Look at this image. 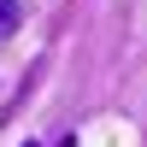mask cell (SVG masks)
<instances>
[{
	"mask_svg": "<svg viewBox=\"0 0 147 147\" xmlns=\"http://www.w3.org/2000/svg\"><path fill=\"white\" fill-rule=\"evenodd\" d=\"M18 24H24V6H18V0H0V41H6Z\"/></svg>",
	"mask_w": 147,
	"mask_h": 147,
	"instance_id": "6da1fadb",
	"label": "cell"
}]
</instances>
